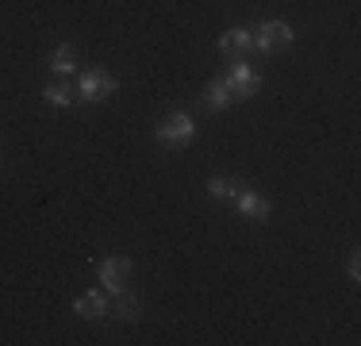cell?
<instances>
[{"instance_id":"obj_1","label":"cell","mask_w":361,"mask_h":346,"mask_svg":"<svg viewBox=\"0 0 361 346\" xmlns=\"http://www.w3.org/2000/svg\"><path fill=\"white\" fill-rule=\"evenodd\" d=\"M196 135V124L185 116V112H173V116H166L158 124V131H154V138H158L161 146H169V150H180V146H188Z\"/></svg>"},{"instance_id":"obj_14","label":"cell","mask_w":361,"mask_h":346,"mask_svg":"<svg viewBox=\"0 0 361 346\" xmlns=\"http://www.w3.org/2000/svg\"><path fill=\"white\" fill-rule=\"evenodd\" d=\"M346 273H350V281H361V258H357V254H350V262H346Z\"/></svg>"},{"instance_id":"obj_10","label":"cell","mask_w":361,"mask_h":346,"mask_svg":"<svg viewBox=\"0 0 361 346\" xmlns=\"http://www.w3.org/2000/svg\"><path fill=\"white\" fill-rule=\"evenodd\" d=\"M42 100H47L50 108H70V104L77 100V89H70L66 81H54V85L42 89Z\"/></svg>"},{"instance_id":"obj_8","label":"cell","mask_w":361,"mask_h":346,"mask_svg":"<svg viewBox=\"0 0 361 346\" xmlns=\"http://www.w3.org/2000/svg\"><path fill=\"white\" fill-rule=\"evenodd\" d=\"M108 311H111L108 297H104V292H97V289L81 292V297L73 300V316H77V319H104Z\"/></svg>"},{"instance_id":"obj_4","label":"cell","mask_w":361,"mask_h":346,"mask_svg":"<svg viewBox=\"0 0 361 346\" xmlns=\"http://www.w3.org/2000/svg\"><path fill=\"white\" fill-rule=\"evenodd\" d=\"M127 273H131V258H123V254H108V258H100V262H97V277H100V285H104L111 297L123 292Z\"/></svg>"},{"instance_id":"obj_5","label":"cell","mask_w":361,"mask_h":346,"mask_svg":"<svg viewBox=\"0 0 361 346\" xmlns=\"http://www.w3.org/2000/svg\"><path fill=\"white\" fill-rule=\"evenodd\" d=\"M223 85L231 89V97H257V93H262V77H257L246 62L231 66L227 77H223Z\"/></svg>"},{"instance_id":"obj_3","label":"cell","mask_w":361,"mask_h":346,"mask_svg":"<svg viewBox=\"0 0 361 346\" xmlns=\"http://www.w3.org/2000/svg\"><path fill=\"white\" fill-rule=\"evenodd\" d=\"M116 89H119V85H116V77H111L108 69H92V73H85L81 81H77V100L100 104V100H108Z\"/></svg>"},{"instance_id":"obj_6","label":"cell","mask_w":361,"mask_h":346,"mask_svg":"<svg viewBox=\"0 0 361 346\" xmlns=\"http://www.w3.org/2000/svg\"><path fill=\"white\" fill-rule=\"evenodd\" d=\"M219 54L223 58H231V62H243L246 54L254 50V31H246V28H231V31H223V39H219Z\"/></svg>"},{"instance_id":"obj_12","label":"cell","mask_w":361,"mask_h":346,"mask_svg":"<svg viewBox=\"0 0 361 346\" xmlns=\"http://www.w3.org/2000/svg\"><path fill=\"white\" fill-rule=\"evenodd\" d=\"M116 311H108V316H116V319H139V297L135 292H116V304H111Z\"/></svg>"},{"instance_id":"obj_13","label":"cell","mask_w":361,"mask_h":346,"mask_svg":"<svg viewBox=\"0 0 361 346\" xmlns=\"http://www.w3.org/2000/svg\"><path fill=\"white\" fill-rule=\"evenodd\" d=\"M208 196H212V201H235V196H238V181H231V177H212V181H208Z\"/></svg>"},{"instance_id":"obj_7","label":"cell","mask_w":361,"mask_h":346,"mask_svg":"<svg viewBox=\"0 0 361 346\" xmlns=\"http://www.w3.org/2000/svg\"><path fill=\"white\" fill-rule=\"evenodd\" d=\"M235 204H238V212H243L246 220H254V223H265V220L273 215V201H269V196L250 193V189H238Z\"/></svg>"},{"instance_id":"obj_9","label":"cell","mask_w":361,"mask_h":346,"mask_svg":"<svg viewBox=\"0 0 361 346\" xmlns=\"http://www.w3.org/2000/svg\"><path fill=\"white\" fill-rule=\"evenodd\" d=\"M50 69H54L58 77L73 73V69H77V47H73V42H62V47L50 50Z\"/></svg>"},{"instance_id":"obj_11","label":"cell","mask_w":361,"mask_h":346,"mask_svg":"<svg viewBox=\"0 0 361 346\" xmlns=\"http://www.w3.org/2000/svg\"><path fill=\"white\" fill-rule=\"evenodd\" d=\"M204 108L208 112H227L231 108V89L223 81H212L208 89H204Z\"/></svg>"},{"instance_id":"obj_2","label":"cell","mask_w":361,"mask_h":346,"mask_svg":"<svg viewBox=\"0 0 361 346\" xmlns=\"http://www.w3.org/2000/svg\"><path fill=\"white\" fill-rule=\"evenodd\" d=\"M292 47V28L285 20H265L262 28L254 31V50L257 54H277V50Z\"/></svg>"}]
</instances>
